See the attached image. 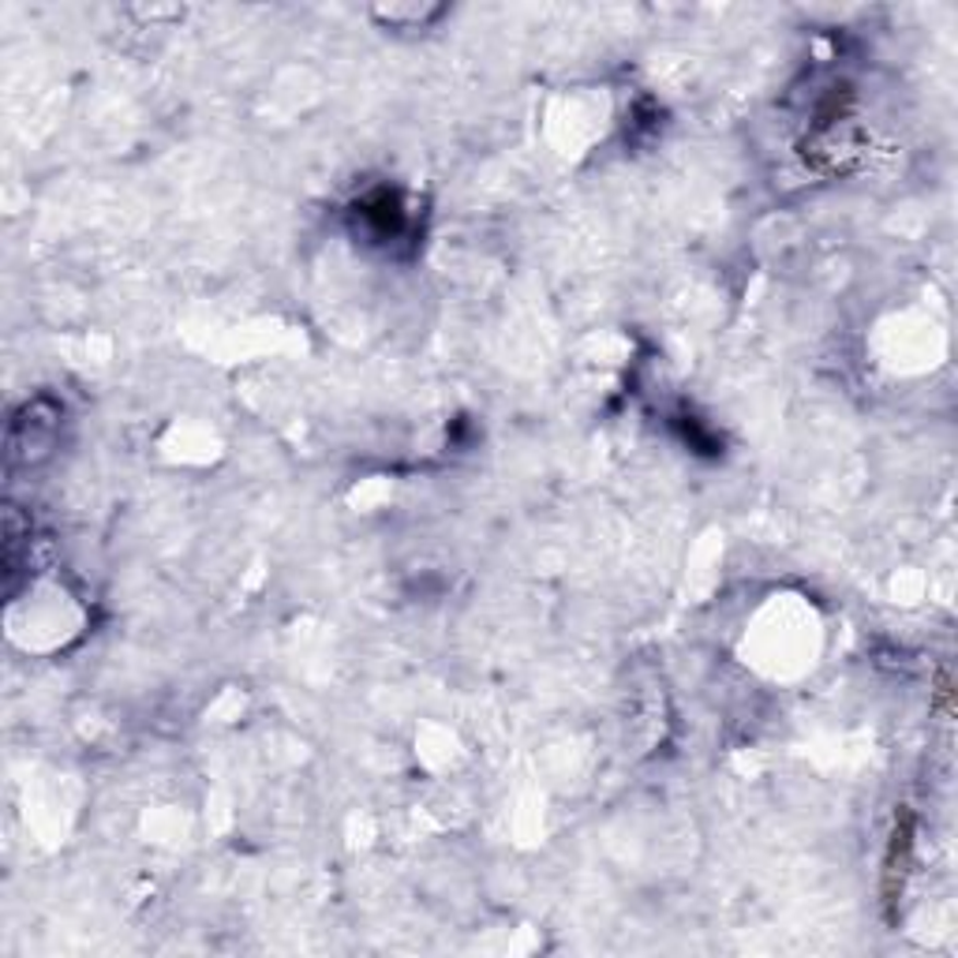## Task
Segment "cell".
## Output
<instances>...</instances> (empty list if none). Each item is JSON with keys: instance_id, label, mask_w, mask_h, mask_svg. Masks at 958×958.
Instances as JSON below:
<instances>
[{"instance_id": "cell-1", "label": "cell", "mask_w": 958, "mask_h": 958, "mask_svg": "<svg viewBox=\"0 0 958 958\" xmlns=\"http://www.w3.org/2000/svg\"><path fill=\"white\" fill-rule=\"evenodd\" d=\"M910 861V813H902V824H895L891 835V854H887V873H884V899L887 907H895L902 891V873H907Z\"/></svg>"}]
</instances>
